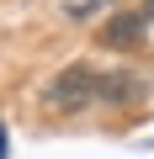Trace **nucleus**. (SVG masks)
I'll return each instance as SVG.
<instances>
[{
  "mask_svg": "<svg viewBox=\"0 0 154 159\" xmlns=\"http://www.w3.org/2000/svg\"><path fill=\"white\" fill-rule=\"evenodd\" d=\"M143 6H149V16H154V0H143Z\"/></svg>",
  "mask_w": 154,
  "mask_h": 159,
  "instance_id": "4",
  "label": "nucleus"
},
{
  "mask_svg": "<svg viewBox=\"0 0 154 159\" xmlns=\"http://www.w3.org/2000/svg\"><path fill=\"white\" fill-rule=\"evenodd\" d=\"M96 101V69L91 64H69L53 74V85H48V106L53 111H85Z\"/></svg>",
  "mask_w": 154,
  "mask_h": 159,
  "instance_id": "1",
  "label": "nucleus"
},
{
  "mask_svg": "<svg viewBox=\"0 0 154 159\" xmlns=\"http://www.w3.org/2000/svg\"><path fill=\"white\" fill-rule=\"evenodd\" d=\"M138 96V80L133 74H96V101H106V106H128Z\"/></svg>",
  "mask_w": 154,
  "mask_h": 159,
  "instance_id": "3",
  "label": "nucleus"
},
{
  "mask_svg": "<svg viewBox=\"0 0 154 159\" xmlns=\"http://www.w3.org/2000/svg\"><path fill=\"white\" fill-rule=\"evenodd\" d=\"M96 37H101V48H138V43H143V16L117 11V16H112V21L96 32Z\"/></svg>",
  "mask_w": 154,
  "mask_h": 159,
  "instance_id": "2",
  "label": "nucleus"
}]
</instances>
